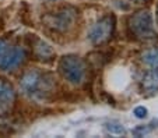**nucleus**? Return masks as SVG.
<instances>
[{"instance_id":"7ed1b4c3","label":"nucleus","mask_w":158,"mask_h":138,"mask_svg":"<svg viewBox=\"0 0 158 138\" xmlns=\"http://www.w3.org/2000/svg\"><path fill=\"white\" fill-rule=\"evenodd\" d=\"M59 71L70 84H80L85 77V66L76 56H64L59 63Z\"/></svg>"},{"instance_id":"f8f14e48","label":"nucleus","mask_w":158,"mask_h":138,"mask_svg":"<svg viewBox=\"0 0 158 138\" xmlns=\"http://www.w3.org/2000/svg\"><path fill=\"white\" fill-rule=\"evenodd\" d=\"M109 130L116 132V134H123L125 132V130H123V127L120 124H109Z\"/></svg>"},{"instance_id":"39448f33","label":"nucleus","mask_w":158,"mask_h":138,"mask_svg":"<svg viewBox=\"0 0 158 138\" xmlns=\"http://www.w3.org/2000/svg\"><path fill=\"white\" fill-rule=\"evenodd\" d=\"M14 98L15 93L11 84L4 78H0V117L10 113Z\"/></svg>"},{"instance_id":"9b49d317","label":"nucleus","mask_w":158,"mask_h":138,"mask_svg":"<svg viewBox=\"0 0 158 138\" xmlns=\"http://www.w3.org/2000/svg\"><path fill=\"white\" fill-rule=\"evenodd\" d=\"M134 114L139 117V119H143V117L147 116V109L144 106H139V108L134 109Z\"/></svg>"},{"instance_id":"20e7f679","label":"nucleus","mask_w":158,"mask_h":138,"mask_svg":"<svg viewBox=\"0 0 158 138\" xmlns=\"http://www.w3.org/2000/svg\"><path fill=\"white\" fill-rule=\"evenodd\" d=\"M131 28L137 35L143 36V38H151L154 35L152 17L148 13H139L131 21Z\"/></svg>"},{"instance_id":"1a4fd4ad","label":"nucleus","mask_w":158,"mask_h":138,"mask_svg":"<svg viewBox=\"0 0 158 138\" xmlns=\"http://www.w3.org/2000/svg\"><path fill=\"white\" fill-rule=\"evenodd\" d=\"M36 53L41 59H45V60H49L52 56H53V49L48 45L44 41H39L38 45H36Z\"/></svg>"},{"instance_id":"0eeeda50","label":"nucleus","mask_w":158,"mask_h":138,"mask_svg":"<svg viewBox=\"0 0 158 138\" xmlns=\"http://www.w3.org/2000/svg\"><path fill=\"white\" fill-rule=\"evenodd\" d=\"M73 14L74 13L70 10H62V11L56 13L55 15H51L48 18V25L56 31H66L73 24V20H74Z\"/></svg>"},{"instance_id":"f257e3e1","label":"nucleus","mask_w":158,"mask_h":138,"mask_svg":"<svg viewBox=\"0 0 158 138\" xmlns=\"http://www.w3.org/2000/svg\"><path fill=\"white\" fill-rule=\"evenodd\" d=\"M21 89L34 99H46L55 89L53 78L49 73L41 70H30L21 78Z\"/></svg>"},{"instance_id":"9d476101","label":"nucleus","mask_w":158,"mask_h":138,"mask_svg":"<svg viewBox=\"0 0 158 138\" xmlns=\"http://www.w3.org/2000/svg\"><path fill=\"white\" fill-rule=\"evenodd\" d=\"M144 61H146L148 66H151V69L158 70V50H151V52H148V53H146Z\"/></svg>"},{"instance_id":"423d86ee","label":"nucleus","mask_w":158,"mask_h":138,"mask_svg":"<svg viewBox=\"0 0 158 138\" xmlns=\"http://www.w3.org/2000/svg\"><path fill=\"white\" fill-rule=\"evenodd\" d=\"M110 31H112V20L109 17H105L89 28L88 38L93 43H99L108 39V36L110 35Z\"/></svg>"},{"instance_id":"f03ea898","label":"nucleus","mask_w":158,"mask_h":138,"mask_svg":"<svg viewBox=\"0 0 158 138\" xmlns=\"http://www.w3.org/2000/svg\"><path fill=\"white\" fill-rule=\"evenodd\" d=\"M25 59V52L20 46L10 45L7 41L0 39V70L10 71L20 66Z\"/></svg>"},{"instance_id":"6e6552de","label":"nucleus","mask_w":158,"mask_h":138,"mask_svg":"<svg viewBox=\"0 0 158 138\" xmlns=\"http://www.w3.org/2000/svg\"><path fill=\"white\" fill-rule=\"evenodd\" d=\"M143 88L148 92L158 89V70L152 69L150 73H147L143 80Z\"/></svg>"}]
</instances>
